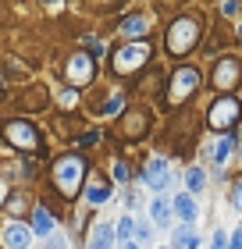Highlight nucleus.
I'll use <instances>...</instances> for the list:
<instances>
[{"label": "nucleus", "mask_w": 242, "mask_h": 249, "mask_svg": "<svg viewBox=\"0 0 242 249\" xmlns=\"http://www.w3.org/2000/svg\"><path fill=\"white\" fill-rule=\"evenodd\" d=\"M171 210H175L186 224H192V221H196V199H192V192H182V196H175Z\"/></svg>", "instance_id": "obj_10"}, {"label": "nucleus", "mask_w": 242, "mask_h": 249, "mask_svg": "<svg viewBox=\"0 0 242 249\" xmlns=\"http://www.w3.org/2000/svg\"><path fill=\"white\" fill-rule=\"evenodd\" d=\"M224 249H242V231H235V235H232V242H228Z\"/></svg>", "instance_id": "obj_26"}, {"label": "nucleus", "mask_w": 242, "mask_h": 249, "mask_svg": "<svg viewBox=\"0 0 242 249\" xmlns=\"http://www.w3.org/2000/svg\"><path fill=\"white\" fill-rule=\"evenodd\" d=\"M232 150H235V139H232V135H224V139L214 146V164H217V167H224V164H228V157H232Z\"/></svg>", "instance_id": "obj_16"}, {"label": "nucleus", "mask_w": 242, "mask_h": 249, "mask_svg": "<svg viewBox=\"0 0 242 249\" xmlns=\"http://www.w3.org/2000/svg\"><path fill=\"white\" fill-rule=\"evenodd\" d=\"M4 246L7 249H32V231L25 228V224L11 221L7 228H4Z\"/></svg>", "instance_id": "obj_9"}, {"label": "nucleus", "mask_w": 242, "mask_h": 249, "mask_svg": "<svg viewBox=\"0 0 242 249\" xmlns=\"http://www.w3.org/2000/svg\"><path fill=\"white\" fill-rule=\"evenodd\" d=\"M221 11H224L228 18H235V15H239V0H224V4H221Z\"/></svg>", "instance_id": "obj_22"}, {"label": "nucleus", "mask_w": 242, "mask_h": 249, "mask_svg": "<svg viewBox=\"0 0 242 249\" xmlns=\"http://www.w3.org/2000/svg\"><path fill=\"white\" fill-rule=\"evenodd\" d=\"M86 199L93 203V207L107 203V199H111V185H89V189H86Z\"/></svg>", "instance_id": "obj_18"}, {"label": "nucleus", "mask_w": 242, "mask_h": 249, "mask_svg": "<svg viewBox=\"0 0 242 249\" xmlns=\"http://www.w3.org/2000/svg\"><path fill=\"white\" fill-rule=\"evenodd\" d=\"M68 78H72L75 86H86L89 78H93V57H86V53H75V57L68 61Z\"/></svg>", "instance_id": "obj_8"}, {"label": "nucleus", "mask_w": 242, "mask_h": 249, "mask_svg": "<svg viewBox=\"0 0 242 249\" xmlns=\"http://www.w3.org/2000/svg\"><path fill=\"white\" fill-rule=\"evenodd\" d=\"M239 114H242L239 100H235V96H221V100H217V104L210 107V128H214V132H228V128H235Z\"/></svg>", "instance_id": "obj_3"}, {"label": "nucleus", "mask_w": 242, "mask_h": 249, "mask_svg": "<svg viewBox=\"0 0 242 249\" xmlns=\"http://www.w3.org/2000/svg\"><path fill=\"white\" fill-rule=\"evenodd\" d=\"M47 249H68V239H64V235H57V231H50L47 235Z\"/></svg>", "instance_id": "obj_21"}, {"label": "nucleus", "mask_w": 242, "mask_h": 249, "mask_svg": "<svg viewBox=\"0 0 242 249\" xmlns=\"http://www.w3.org/2000/svg\"><path fill=\"white\" fill-rule=\"evenodd\" d=\"M196 86H200V75H196V68H178V71H175V78H171L168 100H171V104H178V100H186Z\"/></svg>", "instance_id": "obj_5"}, {"label": "nucleus", "mask_w": 242, "mask_h": 249, "mask_svg": "<svg viewBox=\"0 0 242 249\" xmlns=\"http://www.w3.org/2000/svg\"><path fill=\"white\" fill-rule=\"evenodd\" d=\"M7 142L18 146V150H39L36 128H32L29 121H11V124H7Z\"/></svg>", "instance_id": "obj_6"}, {"label": "nucleus", "mask_w": 242, "mask_h": 249, "mask_svg": "<svg viewBox=\"0 0 242 249\" xmlns=\"http://www.w3.org/2000/svg\"><path fill=\"white\" fill-rule=\"evenodd\" d=\"M149 213H153V224H160V228H168V224H171V203L168 199H153Z\"/></svg>", "instance_id": "obj_15"}, {"label": "nucleus", "mask_w": 242, "mask_h": 249, "mask_svg": "<svg viewBox=\"0 0 242 249\" xmlns=\"http://www.w3.org/2000/svg\"><path fill=\"white\" fill-rule=\"evenodd\" d=\"M186 185H189V192H192V196H200V192L206 189V175L200 171V167H189V175H186Z\"/></svg>", "instance_id": "obj_17"}, {"label": "nucleus", "mask_w": 242, "mask_h": 249, "mask_svg": "<svg viewBox=\"0 0 242 249\" xmlns=\"http://www.w3.org/2000/svg\"><path fill=\"white\" fill-rule=\"evenodd\" d=\"M118 110H121V96H114V100H111V104H107V107H103V114H118Z\"/></svg>", "instance_id": "obj_23"}, {"label": "nucleus", "mask_w": 242, "mask_h": 249, "mask_svg": "<svg viewBox=\"0 0 242 249\" xmlns=\"http://www.w3.org/2000/svg\"><path fill=\"white\" fill-rule=\"evenodd\" d=\"M86 178V160L78 153H72V157H61L57 160V167H54V182L61 185V192L64 196H75V189H78V182Z\"/></svg>", "instance_id": "obj_1"}, {"label": "nucleus", "mask_w": 242, "mask_h": 249, "mask_svg": "<svg viewBox=\"0 0 242 249\" xmlns=\"http://www.w3.org/2000/svg\"><path fill=\"white\" fill-rule=\"evenodd\" d=\"M228 246V239H224V231H217L214 235V242H210V249H224Z\"/></svg>", "instance_id": "obj_25"}, {"label": "nucleus", "mask_w": 242, "mask_h": 249, "mask_svg": "<svg viewBox=\"0 0 242 249\" xmlns=\"http://www.w3.org/2000/svg\"><path fill=\"white\" fill-rule=\"evenodd\" d=\"M149 61V43H125V47L114 53V68H118V71H135V68L139 64H146Z\"/></svg>", "instance_id": "obj_4"}, {"label": "nucleus", "mask_w": 242, "mask_h": 249, "mask_svg": "<svg viewBox=\"0 0 242 249\" xmlns=\"http://www.w3.org/2000/svg\"><path fill=\"white\" fill-rule=\"evenodd\" d=\"M143 182L153 189V192H164V189H168V182H171V167H168L164 157H157V160H149V164H146Z\"/></svg>", "instance_id": "obj_7"}, {"label": "nucleus", "mask_w": 242, "mask_h": 249, "mask_svg": "<svg viewBox=\"0 0 242 249\" xmlns=\"http://www.w3.org/2000/svg\"><path fill=\"white\" fill-rule=\"evenodd\" d=\"M235 78H239V61H221L217 64V71H214V82L228 89V86H235Z\"/></svg>", "instance_id": "obj_12"}, {"label": "nucleus", "mask_w": 242, "mask_h": 249, "mask_svg": "<svg viewBox=\"0 0 242 249\" xmlns=\"http://www.w3.org/2000/svg\"><path fill=\"white\" fill-rule=\"evenodd\" d=\"M171 249H200V235H196L189 224H186V228H178V231H175V239H171Z\"/></svg>", "instance_id": "obj_13"}, {"label": "nucleus", "mask_w": 242, "mask_h": 249, "mask_svg": "<svg viewBox=\"0 0 242 249\" xmlns=\"http://www.w3.org/2000/svg\"><path fill=\"white\" fill-rule=\"evenodd\" d=\"M232 207H235V210H242V182H239V185H235V192H232Z\"/></svg>", "instance_id": "obj_24"}, {"label": "nucleus", "mask_w": 242, "mask_h": 249, "mask_svg": "<svg viewBox=\"0 0 242 249\" xmlns=\"http://www.w3.org/2000/svg\"><path fill=\"white\" fill-rule=\"evenodd\" d=\"M114 246V231L107 224H96L93 228V239H89V249H111Z\"/></svg>", "instance_id": "obj_14"}, {"label": "nucleus", "mask_w": 242, "mask_h": 249, "mask_svg": "<svg viewBox=\"0 0 242 249\" xmlns=\"http://www.w3.org/2000/svg\"><path fill=\"white\" fill-rule=\"evenodd\" d=\"M121 29L129 32V36H132V32L139 36V32H146V18H125V25H121Z\"/></svg>", "instance_id": "obj_20"}, {"label": "nucleus", "mask_w": 242, "mask_h": 249, "mask_svg": "<svg viewBox=\"0 0 242 249\" xmlns=\"http://www.w3.org/2000/svg\"><path fill=\"white\" fill-rule=\"evenodd\" d=\"M32 231L43 235V239H47L50 231H57V221H54V213H50L47 207H36V217H32Z\"/></svg>", "instance_id": "obj_11"}, {"label": "nucleus", "mask_w": 242, "mask_h": 249, "mask_svg": "<svg viewBox=\"0 0 242 249\" xmlns=\"http://www.w3.org/2000/svg\"><path fill=\"white\" fill-rule=\"evenodd\" d=\"M114 175H118V182H125V178H129V167L118 164V167H114Z\"/></svg>", "instance_id": "obj_27"}, {"label": "nucleus", "mask_w": 242, "mask_h": 249, "mask_svg": "<svg viewBox=\"0 0 242 249\" xmlns=\"http://www.w3.org/2000/svg\"><path fill=\"white\" fill-rule=\"evenodd\" d=\"M132 231H135V221H132V217H125V221L118 224V242H121V249L132 242Z\"/></svg>", "instance_id": "obj_19"}, {"label": "nucleus", "mask_w": 242, "mask_h": 249, "mask_svg": "<svg viewBox=\"0 0 242 249\" xmlns=\"http://www.w3.org/2000/svg\"><path fill=\"white\" fill-rule=\"evenodd\" d=\"M196 36H200V25H196L192 18H178L175 25L168 32V50L171 53H186L196 47Z\"/></svg>", "instance_id": "obj_2"}]
</instances>
